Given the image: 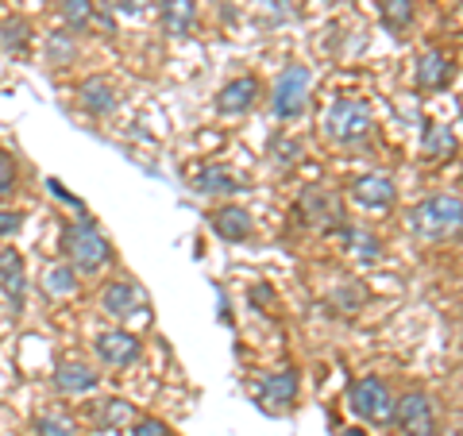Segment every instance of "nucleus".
Wrapping results in <instances>:
<instances>
[{
    "label": "nucleus",
    "mask_w": 463,
    "mask_h": 436,
    "mask_svg": "<svg viewBox=\"0 0 463 436\" xmlns=\"http://www.w3.org/2000/svg\"><path fill=\"white\" fill-rule=\"evenodd\" d=\"M166 35H190L197 24V0H155Z\"/></svg>",
    "instance_id": "17"
},
{
    "label": "nucleus",
    "mask_w": 463,
    "mask_h": 436,
    "mask_svg": "<svg viewBox=\"0 0 463 436\" xmlns=\"http://www.w3.org/2000/svg\"><path fill=\"white\" fill-rule=\"evenodd\" d=\"M309 66H286L279 81H274V90H270V109L279 120H298L301 112H306L309 105Z\"/></svg>",
    "instance_id": "4"
},
{
    "label": "nucleus",
    "mask_w": 463,
    "mask_h": 436,
    "mask_svg": "<svg viewBox=\"0 0 463 436\" xmlns=\"http://www.w3.org/2000/svg\"><path fill=\"white\" fill-rule=\"evenodd\" d=\"M16 182H20L16 158H12L8 151H0V197H8L12 190H16Z\"/></svg>",
    "instance_id": "31"
},
{
    "label": "nucleus",
    "mask_w": 463,
    "mask_h": 436,
    "mask_svg": "<svg viewBox=\"0 0 463 436\" xmlns=\"http://www.w3.org/2000/svg\"><path fill=\"white\" fill-rule=\"evenodd\" d=\"M259 93H263V85H259V78L243 74V78H232L221 93H216V112L221 116H243L255 109Z\"/></svg>",
    "instance_id": "10"
},
{
    "label": "nucleus",
    "mask_w": 463,
    "mask_h": 436,
    "mask_svg": "<svg viewBox=\"0 0 463 436\" xmlns=\"http://www.w3.org/2000/svg\"><path fill=\"white\" fill-rule=\"evenodd\" d=\"M270 158L279 166H298L301 163V139H294V136H274L270 139Z\"/></svg>",
    "instance_id": "28"
},
{
    "label": "nucleus",
    "mask_w": 463,
    "mask_h": 436,
    "mask_svg": "<svg viewBox=\"0 0 463 436\" xmlns=\"http://www.w3.org/2000/svg\"><path fill=\"white\" fill-rule=\"evenodd\" d=\"M35 432H39V436H78L74 421H70V417H58V413L39 417V421H35Z\"/></svg>",
    "instance_id": "30"
},
{
    "label": "nucleus",
    "mask_w": 463,
    "mask_h": 436,
    "mask_svg": "<svg viewBox=\"0 0 463 436\" xmlns=\"http://www.w3.org/2000/svg\"><path fill=\"white\" fill-rule=\"evenodd\" d=\"M132 421V405L128 402H120V398H109V402H100V410H97V425L100 429H120V425H128Z\"/></svg>",
    "instance_id": "27"
},
{
    "label": "nucleus",
    "mask_w": 463,
    "mask_h": 436,
    "mask_svg": "<svg viewBox=\"0 0 463 436\" xmlns=\"http://www.w3.org/2000/svg\"><path fill=\"white\" fill-rule=\"evenodd\" d=\"M190 185H194V194H236V190H243L236 174H232L228 166H221V163L201 166L190 178Z\"/></svg>",
    "instance_id": "19"
},
{
    "label": "nucleus",
    "mask_w": 463,
    "mask_h": 436,
    "mask_svg": "<svg viewBox=\"0 0 463 436\" xmlns=\"http://www.w3.org/2000/svg\"><path fill=\"white\" fill-rule=\"evenodd\" d=\"M93 347H97V359L109 363V367H132V363H139V355H143L139 336H132V332H124V328L100 332L93 340Z\"/></svg>",
    "instance_id": "8"
},
{
    "label": "nucleus",
    "mask_w": 463,
    "mask_h": 436,
    "mask_svg": "<svg viewBox=\"0 0 463 436\" xmlns=\"http://www.w3.org/2000/svg\"><path fill=\"white\" fill-rule=\"evenodd\" d=\"M27 39H32V27H27V20L8 16L5 24H0V47H5L8 54L27 51Z\"/></svg>",
    "instance_id": "26"
},
{
    "label": "nucleus",
    "mask_w": 463,
    "mask_h": 436,
    "mask_svg": "<svg viewBox=\"0 0 463 436\" xmlns=\"http://www.w3.org/2000/svg\"><path fill=\"white\" fill-rule=\"evenodd\" d=\"M421 151H425V158H448V155L456 151L452 128H448V124H437V120H429V124H425V132H421Z\"/></svg>",
    "instance_id": "22"
},
{
    "label": "nucleus",
    "mask_w": 463,
    "mask_h": 436,
    "mask_svg": "<svg viewBox=\"0 0 463 436\" xmlns=\"http://www.w3.org/2000/svg\"><path fill=\"white\" fill-rule=\"evenodd\" d=\"M62 255L78 274H97V270H105V263L112 259V247L97 232L93 221H78L62 232Z\"/></svg>",
    "instance_id": "2"
},
{
    "label": "nucleus",
    "mask_w": 463,
    "mask_h": 436,
    "mask_svg": "<svg viewBox=\"0 0 463 436\" xmlns=\"http://www.w3.org/2000/svg\"><path fill=\"white\" fill-rule=\"evenodd\" d=\"M367 301V289L359 286V282H344L336 294H332V305H336L340 313H359V305Z\"/></svg>",
    "instance_id": "29"
},
{
    "label": "nucleus",
    "mask_w": 463,
    "mask_h": 436,
    "mask_svg": "<svg viewBox=\"0 0 463 436\" xmlns=\"http://www.w3.org/2000/svg\"><path fill=\"white\" fill-rule=\"evenodd\" d=\"M155 0H109L112 12H120V16H139V12H147Z\"/></svg>",
    "instance_id": "34"
},
{
    "label": "nucleus",
    "mask_w": 463,
    "mask_h": 436,
    "mask_svg": "<svg viewBox=\"0 0 463 436\" xmlns=\"http://www.w3.org/2000/svg\"><path fill=\"white\" fill-rule=\"evenodd\" d=\"M410 232L429 243H444L463 236V197L456 194H432L410 213Z\"/></svg>",
    "instance_id": "1"
},
{
    "label": "nucleus",
    "mask_w": 463,
    "mask_h": 436,
    "mask_svg": "<svg viewBox=\"0 0 463 436\" xmlns=\"http://www.w3.org/2000/svg\"><path fill=\"white\" fill-rule=\"evenodd\" d=\"M78 100H81V109L90 112V116L105 120V116H112V109H116V90H112L109 78L93 74V78H85V81L78 85Z\"/></svg>",
    "instance_id": "15"
},
{
    "label": "nucleus",
    "mask_w": 463,
    "mask_h": 436,
    "mask_svg": "<svg viewBox=\"0 0 463 436\" xmlns=\"http://www.w3.org/2000/svg\"><path fill=\"white\" fill-rule=\"evenodd\" d=\"M209 224H213V232H216V236H221L224 243H243V240H251V232H255L251 213L240 209V205H221V209H213V213H209Z\"/></svg>",
    "instance_id": "12"
},
{
    "label": "nucleus",
    "mask_w": 463,
    "mask_h": 436,
    "mask_svg": "<svg viewBox=\"0 0 463 436\" xmlns=\"http://www.w3.org/2000/svg\"><path fill=\"white\" fill-rule=\"evenodd\" d=\"M298 386H301V374H298V367L270 371L267 379L259 383V402H267L270 410H286V405H294V398H298Z\"/></svg>",
    "instance_id": "13"
},
{
    "label": "nucleus",
    "mask_w": 463,
    "mask_h": 436,
    "mask_svg": "<svg viewBox=\"0 0 463 436\" xmlns=\"http://www.w3.org/2000/svg\"><path fill=\"white\" fill-rule=\"evenodd\" d=\"M132 436H170V429L163 425V421H155V417H147V421H139V425L132 429Z\"/></svg>",
    "instance_id": "35"
},
{
    "label": "nucleus",
    "mask_w": 463,
    "mask_h": 436,
    "mask_svg": "<svg viewBox=\"0 0 463 436\" xmlns=\"http://www.w3.org/2000/svg\"><path fill=\"white\" fill-rule=\"evenodd\" d=\"M43 289L54 298H70L78 294V270L70 263H58V267H47V274H43Z\"/></svg>",
    "instance_id": "23"
},
{
    "label": "nucleus",
    "mask_w": 463,
    "mask_h": 436,
    "mask_svg": "<svg viewBox=\"0 0 463 436\" xmlns=\"http://www.w3.org/2000/svg\"><path fill=\"white\" fill-rule=\"evenodd\" d=\"M352 197H355V205H364V209H390L398 197V185L390 174L371 170V174H359L352 182Z\"/></svg>",
    "instance_id": "9"
},
{
    "label": "nucleus",
    "mask_w": 463,
    "mask_h": 436,
    "mask_svg": "<svg viewBox=\"0 0 463 436\" xmlns=\"http://www.w3.org/2000/svg\"><path fill=\"white\" fill-rule=\"evenodd\" d=\"M344 240H347V251H352L359 263H379L383 259V240L374 236V232H364V228H340Z\"/></svg>",
    "instance_id": "21"
},
{
    "label": "nucleus",
    "mask_w": 463,
    "mask_h": 436,
    "mask_svg": "<svg viewBox=\"0 0 463 436\" xmlns=\"http://www.w3.org/2000/svg\"><path fill=\"white\" fill-rule=\"evenodd\" d=\"M298 213H301V221L317 232H340L347 224L340 197L332 190H325V185H306L298 197Z\"/></svg>",
    "instance_id": "6"
},
{
    "label": "nucleus",
    "mask_w": 463,
    "mask_h": 436,
    "mask_svg": "<svg viewBox=\"0 0 463 436\" xmlns=\"http://www.w3.org/2000/svg\"><path fill=\"white\" fill-rule=\"evenodd\" d=\"M54 8L62 16L66 32H74V35H81L97 20V0H54Z\"/></svg>",
    "instance_id": "20"
},
{
    "label": "nucleus",
    "mask_w": 463,
    "mask_h": 436,
    "mask_svg": "<svg viewBox=\"0 0 463 436\" xmlns=\"http://www.w3.org/2000/svg\"><path fill=\"white\" fill-rule=\"evenodd\" d=\"M78 54V35L74 32H54L47 39V62L51 66H70Z\"/></svg>",
    "instance_id": "25"
},
{
    "label": "nucleus",
    "mask_w": 463,
    "mask_h": 436,
    "mask_svg": "<svg viewBox=\"0 0 463 436\" xmlns=\"http://www.w3.org/2000/svg\"><path fill=\"white\" fill-rule=\"evenodd\" d=\"M20 228H24V213H16V209H0V240L16 236Z\"/></svg>",
    "instance_id": "33"
},
{
    "label": "nucleus",
    "mask_w": 463,
    "mask_h": 436,
    "mask_svg": "<svg viewBox=\"0 0 463 436\" xmlns=\"http://www.w3.org/2000/svg\"><path fill=\"white\" fill-rule=\"evenodd\" d=\"M394 425L402 429V436H437V413H432V402L421 390H410L394 402Z\"/></svg>",
    "instance_id": "7"
},
{
    "label": "nucleus",
    "mask_w": 463,
    "mask_h": 436,
    "mask_svg": "<svg viewBox=\"0 0 463 436\" xmlns=\"http://www.w3.org/2000/svg\"><path fill=\"white\" fill-rule=\"evenodd\" d=\"M336 436H367V432H364V429H355V425H352V429H340Z\"/></svg>",
    "instance_id": "37"
},
{
    "label": "nucleus",
    "mask_w": 463,
    "mask_h": 436,
    "mask_svg": "<svg viewBox=\"0 0 463 436\" xmlns=\"http://www.w3.org/2000/svg\"><path fill=\"white\" fill-rule=\"evenodd\" d=\"M97 383H100V374L90 363H58V371H54V390L70 398L90 394V390H97Z\"/></svg>",
    "instance_id": "16"
},
{
    "label": "nucleus",
    "mask_w": 463,
    "mask_h": 436,
    "mask_svg": "<svg viewBox=\"0 0 463 436\" xmlns=\"http://www.w3.org/2000/svg\"><path fill=\"white\" fill-rule=\"evenodd\" d=\"M143 305V294L132 286V282H109L105 289H100V313L105 317H116V321H128L132 313H139Z\"/></svg>",
    "instance_id": "14"
},
{
    "label": "nucleus",
    "mask_w": 463,
    "mask_h": 436,
    "mask_svg": "<svg viewBox=\"0 0 463 436\" xmlns=\"http://www.w3.org/2000/svg\"><path fill=\"white\" fill-rule=\"evenodd\" d=\"M371 128H374L371 109L355 97L332 100V109L325 112V136L336 143H364L371 136Z\"/></svg>",
    "instance_id": "3"
},
{
    "label": "nucleus",
    "mask_w": 463,
    "mask_h": 436,
    "mask_svg": "<svg viewBox=\"0 0 463 436\" xmlns=\"http://www.w3.org/2000/svg\"><path fill=\"white\" fill-rule=\"evenodd\" d=\"M417 16V5L413 0H383V24L390 27V32H410V24Z\"/></svg>",
    "instance_id": "24"
},
{
    "label": "nucleus",
    "mask_w": 463,
    "mask_h": 436,
    "mask_svg": "<svg viewBox=\"0 0 463 436\" xmlns=\"http://www.w3.org/2000/svg\"><path fill=\"white\" fill-rule=\"evenodd\" d=\"M251 305H274V289L270 286H251Z\"/></svg>",
    "instance_id": "36"
},
{
    "label": "nucleus",
    "mask_w": 463,
    "mask_h": 436,
    "mask_svg": "<svg viewBox=\"0 0 463 436\" xmlns=\"http://www.w3.org/2000/svg\"><path fill=\"white\" fill-rule=\"evenodd\" d=\"M0 289L12 309H24V294H27V267H24V255L16 247H0Z\"/></svg>",
    "instance_id": "11"
},
{
    "label": "nucleus",
    "mask_w": 463,
    "mask_h": 436,
    "mask_svg": "<svg viewBox=\"0 0 463 436\" xmlns=\"http://www.w3.org/2000/svg\"><path fill=\"white\" fill-rule=\"evenodd\" d=\"M448 78H452V62H448L444 51H425L417 58V66H413L417 90H444Z\"/></svg>",
    "instance_id": "18"
},
{
    "label": "nucleus",
    "mask_w": 463,
    "mask_h": 436,
    "mask_svg": "<svg viewBox=\"0 0 463 436\" xmlns=\"http://www.w3.org/2000/svg\"><path fill=\"white\" fill-rule=\"evenodd\" d=\"M259 12H263L267 24H282L294 16V5H289V0H259Z\"/></svg>",
    "instance_id": "32"
},
{
    "label": "nucleus",
    "mask_w": 463,
    "mask_h": 436,
    "mask_svg": "<svg viewBox=\"0 0 463 436\" xmlns=\"http://www.w3.org/2000/svg\"><path fill=\"white\" fill-rule=\"evenodd\" d=\"M347 405H352L355 417L371 421V425H390V421H394V394H390V386L383 379H374V374L352 383V390H347Z\"/></svg>",
    "instance_id": "5"
}]
</instances>
